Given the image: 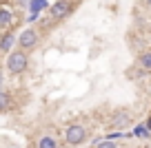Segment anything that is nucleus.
Returning a JSON list of instances; mask_svg holds the SVG:
<instances>
[{
  "label": "nucleus",
  "mask_w": 151,
  "mask_h": 148,
  "mask_svg": "<svg viewBox=\"0 0 151 148\" xmlns=\"http://www.w3.org/2000/svg\"><path fill=\"white\" fill-rule=\"evenodd\" d=\"M27 69V53L24 51H14L9 58H7V71L11 75H18Z\"/></svg>",
  "instance_id": "obj_1"
},
{
  "label": "nucleus",
  "mask_w": 151,
  "mask_h": 148,
  "mask_svg": "<svg viewBox=\"0 0 151 148\" xmlns=\"http://www.w3.org/2000/svg\"><path fill=\"white\" fill-rule=\"evenodd\" d=\"M85 137H87V130L82 128L80 124H71L69 128L65 130V139H67V144H71V146L82 144V142H85Z\"/></svg>",
  "instance_id": "obj_2"
},
{
  "label": "nucleus",
  "mask_w": 151,
  "mask_h": 148,
  "mask_svg": "<svg viewBox=\"0 0 151 148\" xmlns=\"http://www.w3.org/2000/svg\"><path fill=\"white\" fill-rule=\"evenodd\" d=\"M69 11H71V0H58V2H53V5L49 7V18L60 20V18H65Z\"/></svg>",
  "instance_id": "obj_3"
},
{
  "label": "nucleus",
  "mask_w": 151,
  "mask_h": 148,
  "mask_svg": "<svg viewBox=\"0 0 151 148\" xmlns=\"http://www.w3.org/2000/svg\"><path fill=\"white\" fill-rule=\"evenodd\" d=\"M36 42H38L36 29H24V31L18 36V44H20V49H22V51H27V49H33V46H36Z\"/></svg>",
  "instance_id": "obj_4"
},
{
  "label": "nucleus",
  "mask_w": 151,
  "mask_h": 148,
  "mask_svg": "<svg viewBox=\"0 0 151 148\" xmlns=\"http://www.w3.org/2000/svg\"><path fill=\"white\" fill-rule=\"evenodd\" d=\"M14 44H16V33L9 29V31H5V36H2V44H0V51H2L7 58H9L11 53H14V51H11V49H14Z\"/></svg>",
  "instance_id": "obj_5"
},
{
  "label": "nucleus",
  "mask_w": 151,
  "mask_h": 148,
  "mask_svg": "<svg viewBox=\"0 0 151 148\" xmlns=\"http://www.w3.org/2000/svg\"><path fill=\"white\" fill-rule=\"evenodd\" d=\"M0 27L5 29V31H9V27H11V11L7 7L0 9Z\"/></svg>",
  "instance_id": "obj_6"
},
{
  "label": "nucleus",
  "mask_w": 151,
  "mask_h": 148,
  "mask_svg": "<svg viewBox=\"0 0 151 148\" xmlns=\"http://www.w3.org/2000/svg\"><path fill=\"white\" fill-rule=\"evenodd\" d=\"M129 124H131V117H129V115H124V113L116 115V120L111 122V126H113V128H122V126H129Z\"/></svg>",
  "instance_id": "obj_7"
},
{
  "label": "nucleus",
  "mask_w": 151,
  "mask_h": 148,
  "mask_svg": "<svg viewBox=\"0 0 151 148\" xmlns=\"http://www.w3.org/2000/svg\"><path fill=\"white\" fill-rule=\"evenodd\" d=\"M138 64L142 66V69H147V71H151V51H145L140 58H138Z\"/></svg>",
  "instance_id": "obj_8"
},
{
  "label": "nucleus",
  "mask_w": 151,
  "mask_h": 148,
  "mask_svg": "<svg viewBox=\"0 0 151 148\" xmlns=\"http://www.w3.org/2000/svg\"><path fill=\"white\" fill-rule=\"evenodd\" d=\"M38 148H58V144H56L53 137H42L38 142Z\"/></svg>",
  "instance_id": "obj_9"
},
{
  "label": "nucleus",
  "mask_w": 151,
  "mask_h": 148,
  "mask_svg": "<svg viewBox=\"0 0 151 148\" xmlns=\"http://www.w3.org/2000/svg\"><path fill=\"white\" fill-rule=\"evenodd\" d=\"M0 100H2V102H0V108H2V111H7V108H9V93H2V95H0Z\"/></svg>",
  "instance_id": "obj_10"
},
{
  "label": "nucleus",
  "mask_w": 151,
  "mask_h": 148,
  "mask_svg": "<svg viewBox=\"0 0 151 148\" xmlns=\"http://www.w3.org/2000/svg\"><path fill=\"white\" fill-rule=\"evenodd\" d=\"M96 148H118V146H116L113 142H100V144H98Z\"/></svg>",
  "instance_id": "obj_11"
},
{
  "label": "nucleus",
  "mask_w": 151,
  "mask_h": 148,
  "mask_svg": "<svg viewBox=\"0 0 151 148\" xmlns=\"http://www.w3.org/2000/svg\"><path fill=\"white\" fill-rule=\"evenodd\" d=\"M136 135H147V128H145V126H138V128H136Z\"/></svg>",
  "instance_id": "obj_12"
},
{
  "label": "nucleus",
  "mask_w": 151,
  "mask_h": 148,
  "mask_svg": "<svg viewBox=\"0 0 151 148\" xmlns=\"http://www.w3.org/2000/svg\"><path fill=\"white\" fill-rule=\"evenodd\" d=\"M145 2H147V7H149V9H151V0H145Z\"/></svg>",
  "instance_id": "obj_13"
},
{
  "label": "nucleus",
  "mask_w": 151,
  "mask_h": 148,
  "mask_svg": "<svg viewBox=\"0 0 151 148\" xmlns=\"http://www.w3.org/2000/svg\"><path fill=\"white\" fill-rule=\"evenodd\" d=\"M147 148H151V146H147Z\"/></svg>",
  "instance_id": "obj_14"
}]
</instances>
